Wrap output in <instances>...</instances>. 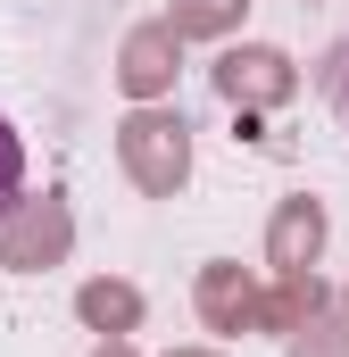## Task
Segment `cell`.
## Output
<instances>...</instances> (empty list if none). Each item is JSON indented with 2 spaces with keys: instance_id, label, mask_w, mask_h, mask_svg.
Segmentation results:
<instances>
[{
  "instance_id": "6da1fadb",
  "label": "cell",
  "mask_w": 349,
  "mask_h": 357,
  "mask_svg": "<svg viewBox=\"0 0 349 357\" xmlns=\"http://www.w3.org/2000/svg\"><path fill=\"white\" fill-rule=\"evenodd\" d=\"M17 183H25V142H17V125L0 116V199H8Z\"/></svg>"
},
{
  "instance_id": "7a4b0ae2",
  "label": "cell",
  "mask_w": 349,
  "mask_h": 357,
  "mask_svg": "<svg viewBox=\"0 0 349 357\" xmlns=\"http://www.w3.org/2000/svg\"><path fill=\"white\" fill-rule=\"evenodd\" d=\"M341 108H349V67H341Z\"/></svg>"
}]
</instances>
